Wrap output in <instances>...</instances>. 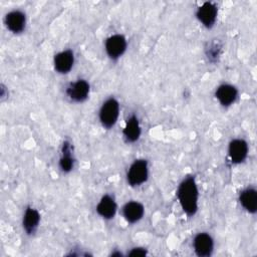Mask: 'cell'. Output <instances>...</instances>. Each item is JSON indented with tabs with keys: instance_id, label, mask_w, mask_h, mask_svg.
I'll use <instances>...</instances> for the list:
<instances>
[{
	"instance_id": "9a60e30c",
	"label": "cell",
	"mask_w": 257,
	"mask_h": 257,
	"mask_svg": "<svg viewBox=\"0 0 257 257\" xmlns=\"http://www.w3.org/2000/svg\"><path fill=\"white\" fill-rule=\"evenodd\" d=\"M141 125L137 115L132 114L125 121V125L122 130V136L127 143H135L141 137Z\"/></svg>"
},
{
	"instance_id": "9c48e42d",
	"label": "cell",
	"mask_w": 257,
	"mask_h": 257,
	"mask_svg": "<svg viewBox=\"0 0 257 257\" xmlns=\"http://www.w3.org/2000/svg\"><path fill=\"white\" fill-rule=\"evenodd\" d=\"M74 63V53L70 49L62 50L54 55L53 65L54 69L61 74L68 73Z\"/></svg>"
},
{
	"instance_id": "2e32d148",
	"label": "cell",
	"mask_w": 257,
	"mask_h": 257,
	"mask_svg": "<svg viewBox=\"0 0 257 257\" xmlns=\"http://www.w3.org/2000/svg\"><path fill=\"white\" fill-rule=\"evenodd\" d=\"M239 202L244 210H246L250 214H254L257 211V191L248 187L240 192L239 194Z\"/></svg>"
},
{
	"instance_id": "52a82bcc",
	"label": "cell",
	"mask_w": 257,
	"mask_h": 257,
	"mask_svg": "<svg viewBox=\"0 0 257 257\" xmlns=\"http://www.w3.org/2000/svg\"><path fill=\"white\" fill-rule=\"evenodd\" d=\"M228 155L232 164L239 165L243 163L248 156V144L243 139H234L228 147Z\"/></svg>"
},
{
	"instance_id": "3957f363",
	"label": "cell",
	"mask_w": 257,
	"mask_h": 257,
	"mask_svg": "<svg viewBox=\"0 0 257 257\" xmlns=\"http://www.w3.org/2000/svg\"><path fill=\"white\" fill-rule=\"evenodd\" d=\"M149 178V164L145 159L135 160L126 173V181L132 187H138L147 182Z\"/></svg>"
},
{
	"instance_id": "8fae6325",
	"label": "cell",
	"mask_w": 257,
	"mask_h": 257,
	"mask_svg": "<svg viewBox=\"0 0 257 257\" xmlns=\"http://www.w3.org/2000/svg\"><path fill=\"white\" fill-rule=\"evenodd\" d=\"M5 25L12 33H20L25 29L26 16L20 10H12L5 16Z\"/></svg>"
},
{
	"instance_id": "8992f818",
	"label": "cell",
	"mask_w": 257,
	"mask_h": 257,
	"mask_svg": "<svg viewBox=\"0 0 257 257\" xmlns=\"http://www.w3.org/2000/svg\"><path fill=\"white\" fill-rule=\"evenodd\" d=\"M218 15V8L213 2H204L198 7L196 12L197 19L206 28H211L214 26Z\"/></svg>"
},
{
	"instance_id": "4fadbf2b",
	"label": "cell",
	"mask_w": 257,
	"mask_h": 257,
	"mask_svg": "<svg viewBox=\"0 0 257 257\" xmlns=\"http://www.w3.org/2000/svg\"><path fill=\"white\" fill-rule=\"evenodd\" d=\"M145 214V208L142 203L138 201L126 202L122 207V215L124 219L131 223L135 224L139 222Z\"/></svg>"
},
{
	"instance_id": "5b68a950",
	"label": "cell",
	"mask_w": 257,
	"mask_h": 257,
	"mask_svg": "<svg viewBox=\"0 0 257 257\" xmlns=\"http://www.w3.org/2000/svg\"><path fill=\"white\" fill-rule=\"evenodd\" d=\"M90 86L85 79H77L74 82H70L66 89V95L74 102H82L89 95Z\"/></svg>"
},
{
	"instance_id": "7c38bea8",
	"label": "cell",
	"mask_w": 257,
	"mask_h": 257,
	"mask_svg": "<svg viewBox=\"0 0 257 257\" xmlns=\"http://www.w3.org/2000/svg\"><path fill=\"white\" fill-rule=\"evenodd\" d=\"M116 210H117L116 203L114 199L108 194L103 195L96 205L97 214L105 220L112 219L115 216Z\"/></svg>"
},
{
	"instance_id": "e0dca14e",
	"label": "cell",
	"mask_w": 257,
	"mask_h": 257,
	"mask_svg": "<svg viewBox=\"0 0 257 257\" xmlns=\"http://www.w3.org/2000/svg\"><path fill=\"white\" fill-rule=\"evenodd\" d=\"M74 167V158L72 154L71 144L64 141L61 147V156L59 159V168L63 173H69Z\"/></svg>"
},
{
	"instance_id": "6da1fadb",
	"label": "cell",
	"mask_w": 257,
	"mask_h": 257,
	"mask_svg": "<svg viewBox=\"0 0 257 257\" xmlns=\"http://www.w3.org/2000/svg\"><path fill=\"white\" fill-rule=\"evenodd\" d=\"M177 198L184 213L190 217L197 213L199 190L194 176H188L183 179L177 190Z\"/></svg>"
},
{
	"instance_id": "ba28073f",
	"label": "cell",
	"mask_w": 257,
	"mask_h": 257,
	"mask_svg": "<svg viewBox=\"0 0 257 257\" xmlns=\"http://www.w3.org/2000/svg\"><path fill=\"white\" fill-rule=\"evenodd\" d=\"M195 253L200 257H209L214 249V241L210 234L206 232L198 233L193 241Z\"/></svg>"
},
{
	"instance_id": "7a4b0ae2",
	"label": "cell",
	"mask_w": 257,
	"mask_h": 257,
	"mask_svg": "<svg viewBox=\"0 0 257 257\" xmlns=\"http://www.w3.org/2000/svg\"><path fill=\"white\" fill-rule=\"evenodd\" d=\"M119 115V103L114 97H109L103 101L99 108L98 117L101 125L105 128L114 126Z\"/></svg>"
},
{
	"instance_id": "5bb4252c",
	"label": "cell",
	"mask_w": 257,
	"mask_h": 257,
	"mask_svg": "<svg viewBox=\"0 0 257 257\" xmlns=\"http://www.w3.org/2000/svg\"><path fill=\"white\" fill-rule=\"evenodd\" d=\"M40 222V214L33 207H27L23 214L22 226L27 235H32L36 232Z\"/></svg>"
},
{
	"instance_id": "277c9868",
	"label": "cell",
	"mask_w": 257,
	"mask_h": 257,
	"mask_svg": "<svg viewBox=\"0 0 257 257\" xmlns=\"http://www.w3.org/2000/svg\"><path fill=\"white\" fill-rule=\"evenodd\" d=\"M127 47L126 39L121 34H113L106 38L104 49L107 56L112 59L116 60L123 55Z\"/></svg>"
},
{
	"instance_id": "ac0fdd59",
	"label": "cell",
	"mask_w": 257,
	"mask_h": 257,
	"mask_svg": "<svg viewBox=\"0 0 257 257\" xmlns=\"http://www.w3.org/2000/svg\"><path fill=\"white\" fill-rule=\"evenodd\" d=\"M146 254H147V251H146L144 248H141V247L133 248V249L128 252V255H130V256H145Z\"/></svg>"
},
{
	"instance_id": "30bf717a",
	"label": "cell",
	"mask_w": 257,
	"mask_h": 257,
	"mask_svg": "<svg viewBox=\"0 0 257 257\" xmlns=\"http://www.w3.org/2000/svg\"><path fill=\"white\" fill-rule=\"evenodd\" d=\"M215 96L222 106L227 107L236 101L238 97V90L232 84L223 83L216 88Z\"/></svg>"
}]
</instances>
